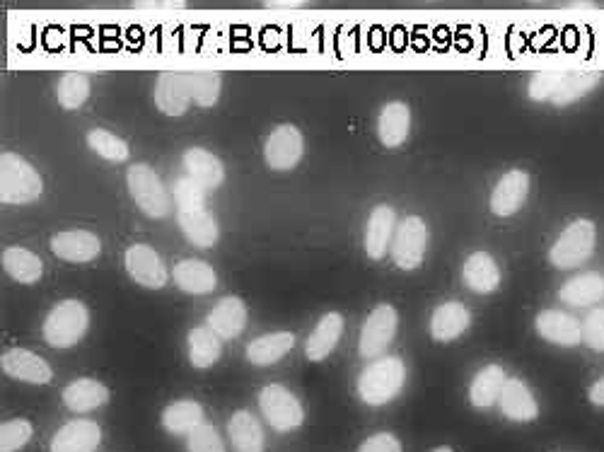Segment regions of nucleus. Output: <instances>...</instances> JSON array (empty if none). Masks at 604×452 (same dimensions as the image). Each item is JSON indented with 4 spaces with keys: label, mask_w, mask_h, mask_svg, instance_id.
I'll list each match as a JSON object with an SVG mask.
<instances>
[{
    "label": "nucleus",
    "mask_w": 604,
    "mask_h": 452,
    "mask_svg": "<svg viewBox=\"0 0 604 452\" xmlns=\"http://www.w3.org/2000/svg\"><path fill=\"white\" fill-rule=\"evenodd\" d=\"M179 228H182V233L187 235L191 245L201 249H211L220 237L216 218H213L206 208L194 213H179Z\"/></svg>",
    "instance_id": "obj_29"
},
{
    "label": "nucleus",
    "mask_w": 604,
    "mask_h": 452,
    "mask_svg": "<svg viewBox=\"0 0 604 452\" xmlns=\"http://www.w3.org/2000/svg\"><path fill=\"white\" fill-rule=\"evenodd\" d=\"M527 194H530V175L522 170L505 172L491 194V211L498 218H510L525 204Z\"/></svg>",
    "instance_id": "obj_11"
},
{
    "label": "nucleus",
    "mask_w": 604,
    "mask_h": 452,
    "mask_svg": "<svg viewBox=\"0 0 604 452\" xmlns=\"http://www.w3.org/2000/svg\"><path fill=\"white\" fill-rule=\"evenodd\" d=\"M358 452H402V443L394 433H375L360 445Z\"/></svg>",
    "instance_id": "obj_44"
},
{
    "label": "nucleus",
    "mask_w": 604,
    "mask_h": 452,
    "mask_svg": "<svg viewBox=\"0 0 604 452\" xmlns=\"http://www.w3.org/2000/svg\"><path fill=\"white\" fill-rule=\"evenodd\" d=\"M189 75V90L191 102L199 107H213L220 97V88H223V78L213 71L201 73H187Z\"/></svg>",
    "instance_id": "obj_38"
},
{
    "label": "nucleus",
    "mask_w": 604,
    "mask_h": 452,
    "mask_svg": "<svg viewBox=\"0 0 604 452\" xmlns=\"http://www.w3.org/2000/svg\"><path fill=\"white\" fill-rule=\"evenodd\" d=\"M462 278H464V286H467L469 291L481 295L498 291V286H501V271H498L496 259L486 252L469 254L467 262H464Z\"/></svg>",
    "instance_id": "obj_17"
},
{
    "label": "nucleus",
    "mask_w": 604,
    "mask_h": 452,
    "mask_svg": "<svg viewBox=\"0 0 604 452\" xmlns=\"http://www.w3.org/2000/svg\"><path fill=\"white\" fill-rule=\"evenodd\" d=\"M399 315L392 305H380L370 312V317L363 324L360 332L358 351L363 358L382 356L387 351V346L392 344L394 334H397Z\"/></svg>",
    "instance_id": "obj_7"
},
{
    "label": "nucleus",
    "mask_w": 604,
    "mask_h": 452,
    "mask_svg": "<svg viewBox=\"0 0 604 452\" xmlns=\"http://www.w3.org/2000/svg\"><path fill=\"white\" fill-rule=\"evenodd\" d=\"M203 421V409L199 402H194V399H182V402H174L170 407L165 409V414H162V426L167 428V431L174 433V436H182V433L194 431V428H199Z\"/></svg>",
    "instance_id": "obj_33"
},
{
    "label": "nucleus",
    "mask_w": 604,
    "mask_h": 452,
    "mask_svg": "<svg viewBox=\"0 0 604 452\" xmlns=\"http://www.w3.org/2000/svg\"><path fill=\"white\" fill-rule=\"evenodd\" d=\"M411 131V112L404 102H389L377 119V136L382 146L399 148Z\"/></svg>",
    "instance_id": "obj_25"
},
{
    "label": "nucleus",
    "mask_w": 604,
    "mask_h": 452,
    "mask_svg": "<svg viewBox=\"0 0 604 452\" xmlns=\"http://www.w3.org/2000/svg\"><path fill=\"white\" fill-rule=\"evenodd\" d=\"M597 242V228L592 220H573L566 230L559 235V240L554 242V247L549 249V262L556 269H576V266L585 264L595 252Z\"/></svg>",
    "instance_id": "obj_4"
},
{
    "label": "nucleus",
    "mask_w": 604,
    "mask_h": 452,
    "mask_svg": "<svg viewBox=\"0 0 604 452\" xmlns=\"http://www.w3.org/2000/svg\"><path fill=\"white\" fill-rule=\"evenodd\" d=\"M172 278L177 283L179 291L191 295H206L216 291V271L211 264L201 262V259H184L172 269Z\"/></svg>",
    "instance_id": "obj_18"
},
{
    "label": "nucleus",
    "mask_w": 604,
    "mask_h": 452,
    "mask_svg": "<svg viewBox=\"0 0 604 452\" xmlns=\"http://www.w3.org/2000/svg\"><path fill=\"white\" fill-rule=\"evenodd\" d=\"M406 380V365L402 358L387 356L377 358L363 370L358 380V394L365 404L370 407H382V404L392 402L399 392H402Z\"/></svg>",
    "instance_id": "obj_1"
},
{
    "label": "nucleus",
    "mask_w": 604,
    "mask_h": 452,
    "mask_svg": "<svg viewBox=\"0 0 604 452\" xmlns=\"http://www.w3.org/2000/svg\"><path fill=\"white\" fill-rule=\"evenodd\" d=\"M302 150H305V141H302L298 126L281 124L278 129L271 131L269 141H266V165L276 172L293 170L302 158Z\"/></svg>",
    "instance_id": "obj_9"
},
{
    "label": "nucleus",
    "mask_w": 604,
    "mask_h": 452,
    "mask_svg": "<svg viewBox=\"0 0 604 452\" xmlns=\"http://www.w3.org/2000/svg\"><path fill=\"white\" fill-rule=\"evenodd\" d=\"M228 433L237 452H261L264 450V431L261 423L249 411H235L228 423Z\"/></svg>",
    "instance_id": "obj_30"
},
{
    "label": "nucleus",
    "mask_w": 604,
    "mask_h": 452,
    "mask_svg": "<svg viewBox=\"0 0 604 452\" xmlns=\"http://www.w3.org/2000/svg\"><path fill=\"white\" fill-rule=\"evenodd\" d=\"M394 223H397V213L392 206H377L370 213L368 230H365V252L370 259L385 257L394 235Z\"/></svg>",
    "instance_id": "obj_23"
},
{
    "label": "nucleus",
    "mask_w": 604,
    "mask_h": 452,
    "mask_svg": "<svg viewBox=\"0 0 604 452\" xmlns=\"http://www.w3.org/2000/svg\"><path fill=\"white\" fill-rule=\"evenodd\" d=\"M537 332L556 346H578L583 341V324L561 310H544L537 315Z\"/></svg>",
    "instance_id": "obj_16"
},
{
    "label": "nucleus",
    "mask_w": 604,
    "mask_h": 452,
    "mask_svg": "<svg viewBox=\"0 0 604 452\" xmlns=\"http://www.w3.org/2000/svg\"><path fill=\"white\" fill-rule=\"evenodd\" d=\"M3 269L15 278L17 283L32 286L44 274L42 259L25 247H8L3 252Z\"/></svg>",
    "instance_id": "obj_32"
},
{
    "label": "nucleus",
    "mask_w": 604,
    "mask_h": 452,
    "mask_svg": "<svg viewBox=\"0 0 604 452\" xmlns=\"http://www.w3.org/2000/svg\"><path fill=\"white\" fill-rule=\"evenodd\" d=\"M566 71H542L530 80V97L534 102H551V97L559 92V88L566 80Z\"/></svg>",
    "instance_id": "obj_41"
},
{
    "label": "nucleus",
    "mask_w": 604,
    "mask_h": 452,
    "mask_svg": "<svg viewBox=\"0 0 604 452\" xmlns=\"http://www.w3.org/2000/svg\"><path fill=\"white\" fill-rule=\"evenodd\" d=\"M293 346H295V336L290 332L264 334L247 346V358L249 363L254 365H274L276 361H281Z\"/></svg>",
    "instance_id": "obj_31"
},
{
    "label": "nucleus",
    "mask_w": 604,
    "mask_h": 452,
    "mask_svg": "<svg viewBox=\"0 0 604 452\" xmlns=\"http://www.w3.org/2000/svg\"><path fill=\"white\" fill-rule=\"evenodd\" d=\"M583 341L592 351H604V307H595L583 322Z\"/></svg>",
    "instance_id": "obj_43"
},
{
    "label": "nucleus",
    "mask_w": 604,
    "mask_h": 452,
    "mask_svg": "<svg viewBox=\"0 0 604 452\" xmlns=\"http://www.w3.org/2000/svg\"><path fill=\"white\" fill-rule=\"evenodd\" d=\"M501 409L510 421H534L539 416L537 399L530 392V387L518 378L505 380L503 392H501Z\"/></svg>",
    "instance_id": "obj_21"
},
{
    "label": "nucleus",
    "mask_w": 604,
    "mask_h": 452,
    "mask_svg": "<svg viewBox=\"0 0 604 452\" xmlns=\"http://www.w3.org/2000/svg\"><path fill=\"white\" fill-rule=\"evenodd\" d=\"M155 104L165 117H182L191 104L189 75L187 73H160L155 85Z\"/></svg>",
    "instance_id": "obj_12"
},
{
    "label": "nucleus",
    "mask_w": 604,
    "mask_h": 452,
    "mask_svg": "<svg viewBox=\"0 0 604 452\" xmlns=\"http://www.w3.org/2000/svg\"><path fill=\"white\" fill-rule=\"evenodd\" d=\"M472 324V315L462 303L450 300L443 303L431 317V334L435 341H455L457 336H462Z\"/></svg>",
    "instance_id": "obj_22"
},
{
    "label": "nucleus",
    "mask_w": 604,
    "mask_h": 452,
    "mask_svg": "<svg viewBox=\"0 0 604 452\" xmlns=\"http://www.w3.org/2000/svg\"><path fill=\"white\" fill-rule=\"evenodd\" d=\"M220 358V336L211 327H196L189 334V361L194 368L206 370Z\"/></svg>",
    "instance_id": "obj_34"
},
{
    "label": "nucleus",
    "mask_w": 604,
    "mask_h": 452,
    "mask_svg": "<svg viewBox=\"0 0 604 452\" xmlns=\"http://www.w3.org/2000/svg\"><path fill=\"white\" fill-rule=\"evenodd\" d=\"M208 327L216 332L220 339H235L245 332L247 327V307L240 298L228 295L220 303L213 307L211 315H208Z\"/></svg>",
    "instance_id": "obj_19"
},
{
    "label": "nucleus",
    "mask_w": 604,
    "mask_h": 452,
    "mask_svg": "<svg viewBox=\"0 0 604 452\" xmlns=\"http://www.w3.org/2000/svg\"><path fill=\"white\" fill-rule=\"evenodd\" d=\"M428 245V228L418 216H409L394 233V264L404 271H414L421 266Z\"/></svg>",
    "instance_id": "obj_8"
},
{
    "label": "nucleus",
    "mask_w": 604,
    "mask_h": 452,
    "mask_svg": "<svg viewBox=\"0 0 604 452\" xmlns=\"http://www.w3.org/2000/svg\"><path fill=\"white\" fill-rule=\"evenodd\" d=\"M0 365H3V370L10 378L29 382V385H46V382H51V378H54L49 363L44 358H39L37 353L25 349L5 351L3 358H0Z\"/></svg>",
    "instance_id": "obj_13"
},
{
    "label": "nucleus",
    "mask_w": 604,
    "mask_h": 452,
    "mask_svg": "<svg viewBox=\"0 0 604 452\" xmlns=\"http://www.w3.org/2000/svg\"><path fill=\"white\" fill-rule=\"evenodd\" d=\"M559 298L566 305H573V307H590L600 303L604 298V278L600 274H595V271H588V274L571 278V281L561 286Z\"/></svg>",
    "instance_id": "obj_27"
},
{
    "label": "nucleus",
    "mask_w": 604,
    "mask_h": 452,
    "mask_svg": "<svg viewBox=\"0 0 604 452\" xmlns=\"http://www.w3.org/2000/svg\"><path fill=\"white\" fill-rule=\"evenodd\" d=\"M126 271L138 286L150 288V291H158L165 288L167 283V269L162 264L160 254L148 245H133L126 249Z\"/></svg>",
    "instance_id": "obj_10"
},
{
    "label": "nucleus",
    "mask_w": 604,
    "mask_h": 452,
    "mask_svg": "<svg viewBox=\"0 0 604 452\" xmlns=\"http://www.w3.org/2000/svg\"><path fill=\"white\" fill-rule=\"evenodd\" d=\"M102 440V431L95 421L75 419L58 428L51 440V452H95Z\"/></svg>",
    "instance_id": "obj_15"
},
{
    "label": "nucleus",
    "mask_w": 604,
    "mask_h": 452,
    "mask_svg": "<svg viewBox=\"0 0 604 452\" xmlns=\"http://www.w3.org/2000/svg\"><path fill=\"white\" fill-rule=\"evenodd\" d=\"M174 201H177L179 213H194L203 211V201H206V189L199 187L194 179L179 177L174 182Z\"/></svg>",
    "instance_id": "obj_39"
},
{
    "label": "nucleus",
    "mask_w": 604,
    "mask_h": 452,
    "mask_svg": "<svg viewBox=\"0 0 604 452\" xmlns=\"http://www.w3.org/2000/svg\"><path fill=\"white\" fill-rule=\"evenodd\" d=\"M42 177L25 158L15 153L0 155V201L3 204H32L42 196Z\"/></svg>",
    "instance_id": "obj_2"
},
{
    "label": "nucleus",
    "mask_w": 604,
    "mask_h": 452,
    "mask_svg": "<svg viewBox=\"0 0 604 452\" xmlns=\"http://www.w3.org/2000/svg\"><path fill=\"white\" fill-rule=\"evenodd\" d=\"M87 146L95 150L100 158L112 160V162H126L131 155L129 143L121 141L119 136H114V133H109L104 129H92L90 133H87Z\"/></svg>",
    "instance_id": "obj_37"
},
{
    "label": "nucleus",
    "mask_w": 604,
    "mask_h": 452,
    "mask_svg": "<svg viewBox=\"0 0 604 452\" xmlns=\"http://www.w3.org/2000/svg\"><path fill=\"white\" fill-rule=\"evenodd\" d=\"M129 191L145 216L165 218L170 213V199H167L165 184L160 182L158 172L150 165H133L126 175Z\"/></svg>",
    "instance_id": "obj_5"
},
{
    "label": "nucleus",
    "mask_w": 604,
    "mask_h": 452,
    "mask_svg": "<svg viewBox=\"0 0 604 452\" xmlns=\"http://www.w3.org/2000/svg\"><path fill=\"white\" fill-rule=\"evenodd\" d=\"M590 402L595 404V407H604V378L602 380H597L595 385L590 387Z\"/></svg>",
    "instance_id": "obj_45"
},
{
    "label": "nucleus",
    "mask_w": 604,
    "mask_h": 452,
    "mask_svg": "<svg viewBox=\"0 0 604 452\" xmlns=\"http://www.w3.org/2000/svg\"><path fill=\"white\" fill-rule=\"evenodd\" d=\"M184 170H187V177L194 179L199 187L206 191L218 189L225 179V170L223 162H220L216 155L208 153L203 148H189L184 153Z\"/></svg>",
    "instance_id": "obj_20"
},
{
    "label": "nucleus",
    "mask_w": 604,
    "mask_h": 452,
    "mask_svg": "<svg viewBox=\"0 0 604 452\" xmlns=\"http://www.w3.org/2000/svg\"><path fill=\"white\" fill-rule=\"evenodd\" d=\"M58 104H61L66 112H73V109H80L85 104L87 97H90V80L83 73H63L61 80H58Z\"/></svg>",
    "instance_id": "obj_36"
},
{
    "label": "nucleus",
    "mask_w": 604,
    "mask_h": 452,
    "mask_svg": "<svg viewBox=\"0 0 604 452\" xmlns=\"http://www.w3.org/2000/svg\"><path fill=\"white\" fill-rule=\"evenodd\" d=\"M109 402V390L102 385L100 380L80 378L71 382L63 390V404L75 414H85V411L100 409L102 404Z\"/></svg>",
    "instance_id": "obj_26"
},
{
    "label": "nucleus",
    "mask_w": 604,
    "mask_h": 452,
    "mask_svg": "<svg viewBox=\"0 0 604 452\" xmlns=\"http://www.w3.org/2000/svg\"><path fill=\"white\" fill-rule=\"evenodd\" d=\"M505 380L508 378H505L501 365H486V368H481L472 380V387H469V402L476 409H489L496 399H501Z\"/></svg>",
    "instance_id": "obj_28"
},
{
    "label": "nucleus",
    "mask_w": 604,
    "mask_h": 452,
    "mask_svg": "<svg viewBox=\"0 0 604 452\" xmlns=\"http://www.w3.org/2000/svg\"><path fill=\"white\" fill-rule=\"evenodd\" d=\"M32 438V423L25 419L5 421L0 426V452H17Z\"/></svg>",
    "instance_id": "obj_40"
},
{
    "label": "nucleus",
    "mask_w": 604,
    "mask_h": 452,
    "mask_svg": "<svg viewBox=\"0 0 604 452\" xmlns=\"http://www.w3.org/2000/svg\"><path fill=\"white\" fill-rule=\"evenodd\" d=\"M341 334H344V317H341L339 312H329V315H324L322 320L317 322L315 332L310 334V339H307L305 344L307 358H310L312 363L324 361V358L336 349Z\"/></svg>",
    "instance_id": "obj_24"
},
{
    "label": "nucleus",
    "mask_w": 604,
    "mask_h": 452,
    "mask_svg": "<svg viewBox=\"0 0 604 452\" xmlns=\"http://www.w3.org/2000/svg\"><path fill=\"white\" fill-rule=\"evenodd\" d=\"M433 452H452L450 448H438V450H433Z\"/></svg>",
    "instance_id": "obj_46"
},
{
    "label": "nucleus",
    "mask_w": 604,
    "mask_h": 452,
    "mask_svg": "<svg viewBox=\"0 0 604 452\" xmlns=\"http://www.w3.org/2000/svg\"><path fill=\"white\" fill-rule=\"evenodd\" d=\"M259 407L264 411V416L269 419L271 426L281 433L293 431V428H298L302 419H305L298 397L281 385H266L264 390L259 392Z\"/></svg>",
    "instance_id": "obj_6"
},
{
    "label": "nucleus",
    "mask_w": 604,
    "mask_h": 452,
    "mask_svg": "<svg viewBox=\"0 0 604 452\" xmlns=\"http://www.w3.org/2000/svg\"><path fill=\"white\" fill-rule=\"evenodd\" d=\"M189 452H225V445L211 423H201L189 433Z\"/></svg>",
    "instance_id": "obj_42"
},
{
    "label": "nucleus",
    "mask_w": 604,
    "mask_h": 452,
    "mask_svg": "<svg viewBox=\"0 0 604 452\" xmlns=\"http://www.w3.org/2000/svg\"><path fill=\"white\" fill-rule=\"evenodd\" d=\"M600 80H602L600 71L568 73L566 80H563V85L559 88V92L551 97V104H556V107H566V104L583 100L588 92H592L597 88V85H600Z\"/></svg>",
    "instance_id": "obj_35"
},
{
    "label": "nucleus",
    "mask_w": 604,
    "mask_h": 452,
    "mask_svg": "<svg viewBox=\"0 0 604 452\" xmlns=\"http://www.w3.org/2000/svg\"><path fill=\"white\" fill-rule=\"evenodd\" d=\"M90 327V312L80 300H63L44 322V339L54 349H71Z\"/></svg>",
    "instance_id": "obj_3"
},
{
    "label": "nucleus",
    "mask_w": 604,
    "mask_h": 452,
    "mask_svg": "<svg viewBox=\"0 0 604 452\" xmlns=\"http://www.w3.org/2000/svg\"><path fill=\"white\" fill-rule=\"evenodd\" d=\"M51 249L63 262L83 264L92 262L102 252V242L100 237L95 233H87V230H68V233H58L51 240Z\"/></svg>",
    "instance_id": "obj_14"
}]
</instances>
